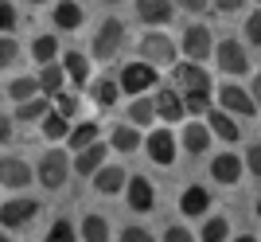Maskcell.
<instances>
[{
    "label": "cell",
    "instance_id": "30bf717a",
    "mask_svg": "<svg viewBox=\"0 0 261 242\" xmlns=\"http://www.w3.org/2000/svg\"><path fill=\"white\" fill-rule=\"evenodd\" d=\"M144 153L152 156L156 164H172V160H175V137L168 129H152V133H148V141H144Z\"/></svg>",
    "mask_w": 261,
    "mask_h": 242
},
{
    "label": "cell",
    "instance_id": "484cf974",
    "mask_svg": "<svg viewBox=\"0 0 261 242\" xmlns=\"http://www.w3.org/2000/svg\"><path fill=\"white\" fill-rule=\"evenodd\" d=\"M63 70H66V78H74V82H86V75H90L86 55H82V51H66V59H63Z\"/></svg>",
    "mask_w": 261,
    "mask_h": 242
},
{
    "label": "cell",
    "instance_id": "f35d334b",
    "mask_svg": "<svg viewBox=\"0 0 261 242\" xmlns=\"http://www.w3.org/2000/svg\"><path fill=\"white\" fill-rule=\"evenodd\" d=\"M121 242H156V238L144 231V227H125V231H121Z\"/></svg>",
    "mask_w": 261,
    "mask_h": 242
},
{
    "label": "cell",
    "instance_id": "7a4b0ae2",
    "mask_svg": "<svg viewBox=\"0 0 261 242\" xmlns=\"http://www.w3.org/2000/svg\"><path fill=\"white\" fill-rule=\"evenodd\" d=\"M66 176H70V160H66V153H63V149H51V153L39 160V184L55 191V187L66 184Z\"/></svg>",
    "mask_w": 261,
    "mask_h": 242
},
{
    "label": "cell",
    "instance_id": "bcb514c9",
    "mask_svg": "<svg viewBox=\"0 0 261 242\" xmlns=\"http://www.w3.org/2000/svg\"><path fill=\"white\" fill-rule=\"evenodd\" d=\"M8 137H12V121L0 113V141H8Z\"/></svg>",
    "mask_w": 261,
    "mask_h": 242
},
{
    "label": "cell",
    "instance_id": "7dc6e473",
    "mask_svg": "<svg viewBox=\"0 0 261 242\" xmlns=\"http://www.w3.org/2000/svg\"><path fill=\"white\" fill-rule=\"evenodd\" d=\"M234 242H257V238H253V234H238Z\"/></svg>",
    "mask_w": 261,
    "mask_h": 242
},
{
    "label": "cell",
    "instance_id": "e575fe53",
    "mask_svg": "<svg viewBox=\"0 0 261 242\" xmlns=\"http://www.w3.org/2000/svg\"><path fill=\"white\" fill-rule=\"evenodd\" d=\"M47 242H74V227L66 219H55L51 231H47Z\"/></svg>",
    "mask_w": 261,
    "mask_h": 242
},
{
    "label": "cell",
    "instance_id": "f907efd6",
    "mask_svg": "<svg viewBox=\"0 0 261 242\" xmlns=\"http://www.w3.org/2000/svg\"><path fill=\"white\" fill-rule=\"evenodd\" d=\"M257 215H261V199H257Z\"/></svg>",
    "mask_w": 261,
    "mask_h": 242
},
{
    "label": "cell",
    "instance_id": "ba28073f",
    "mask_svg": "<svg viewBox=\"0 0 261 242\" xmlns=\"http://www.w3.org/2000/svg\"><path fill=\"white\" fill-rule=\"evenodd\" d=\"M35 215H39V203H35V199H8V203L0 207V223H4V227H28Z\"/></svg>",
    "mask_w": 261,
    "mask_h": 242
},
{
    "label": "cell",
    "instance_id": "ac0fdd59",
    "mask_svg": "<svg viewBox=\"0 0 261 242\" xmlns=\"http://www.w3.org/2000/svg\"><path fill=\"white\" fill-rule=\"evenodd\" d=\"M55 23H59L63 32H78V28H82V8H78L74 0H59V4H55Z\"/></svg>",
    "mask_w": 261,
    "mask_h": 242
},
{
    "label": "cell",
    "instance_id": "9a60e30c",
    "mask_svg": "<svg viewBox=\"0 0 261 242\" xmlns=\"http://www.w3.org/2000/svg\"><path fill=\"white\" fill-rule=\"evenodd\" d=\"M152 203H156L152 184H148V180H141V176H133V180H129V207H133V211H152Z\"/></svg>",
    "mask_w": 261,
    "mask_h": 242
},
{
    "label": "cell",
    "instance_id": "5bb4252c",
    "mask_svg": "<svg viewBox=\"0 0 261 242\" xmlns=\"http://www.w3.org/2000/svg\"><path fill=\"white\" fill-rule=\"evenodd\" d=\"M211 176H215L218 184H238V176H242V160H238L234 153L215 156V160H211Z\"/></svg>",
    "mask_w": 261,
    "mask_h": 242
},
{
    "label": "cell",
    "instance_id": "d6a6232c",
    "mask_svg": "<svg viewBox=\"0 0 261 242\" xmlns=\"http://www.w3.org/2000/svg\"><path fill=\"white\" fill-rule=\"evenodd\" d=\"M226 238H230V223L222 219V215L207 219V227H203V242H226Z\"/></svg>",
    "mask_w": 261,
    "mask_h": 242
},
{
    "label": "cell",
    "instance_id": "74e56055",
    "mask_svg": "<svg viewBox=\"0 0 261 242\" xmlns=\"http://www.w3.org/2000/svg\"><path fill=\"white\" fill-rule=\"evenodd\" d=\"M12 28H16V8L8 0H0V32H12Z\"/></svg>",
    "mask_w": 261,
    "mask_h": 242
},
{
    "label": "cell",
    "instance_id": "f546056e",
    "mask_svg": "<svg viewBox=\"0 0 261 242\" xmlns=\"http://www.w3.org/2000/svg\"><path fill=\"white\" fill-rule=\"evenodd\" d=\"M32 55L39 59V63H55V55H59V39H55V35H39V39H35L32 43Z\"/></svg>",
    "mask_w": 261,
    "mask_h": 242
},
{
    "label": "cell",
    "instance_id": "c3c4849f",
    "mask_svg": "<svg viewBox=\"0 0 261 242\" xmlns=\"http://www.w3.org/2000/svg\"><path fill=\"white\" fill-rule=\"evenodd\" d=\"M0 242H12V238H8V234H0Z\"/></svg>",
    "mask_w": 261,
    "mask_h": 242
},
{
    "label": "cell",
    "instance_id": "d6986e66",
    "mask_svg": "<svg viewBox=\"0 0 261 242\" xmlns=\"http://www.w3.org/2000/svg\"><path fill=\"white\" fill-rule=\"evenodd\" d=\"M207 144H211V129L207 125H184V149L191 156L207 153Z\"/></svg>",
    "mask_w": 261,
    "mask_h": 242
},
{
    "label": "cell",
    "instance_id": "681fc988",
    "mask_svg": "<svg viewBox=\"0 0 261 242\" xmlns=\"http://www.w3.org/2000/svg\"><path fill=\"white\" fill-rule=\"evenodd\" d=\"M106 4H121V0H106Z\"/></svg>",
    "mask_w": 261,
    "mask_h": 242
},
{
    "label": "cell",
    "instance_id": "f6af8a7d",
    "mask_svg": "<svg viewBox=\"0 0 261 242\" xmlns=\"http://www.w3.org/2000/svg\"><path fill=\"white\" fill-rule=\"evenodd\" d=\"M250 98L257 102V110H261V75H253V86H250Z\"/></svg>",
    "mask_w": 261,
    "mask_h": 242
},
{
    "label": "cell",
    "instance_id": "603a6c76",
    "mask_svg": "<svg viewBox=\"0 0 261 242\" xmlns=\"http://www.w3.org/2000/svg\"><path fill=\"white\" fill-rule=\"evenodd\" d=\"M63 82H66V70L59 63H47L43 66V75H39V90H43V94H59V90H63Z\"/></svg>",
    "mask_w": 261,
    "mask_h": 242
},
{
    "label": "cell",
    "instance_id": "4316f807",
    "mask_svg": "<svg viewBox=\"0 0 261 242\" xmlns=\"http://www.w3.org/2000/svg\"><path fill=\"white\" fill-rule=\"evenodd\" d=\"M43 137H47V141H63V137H70V125H66V117H63V113H47V117H43Z\"/></svg>",
    "mask_w": 261,
    "mask_h": 242
},
{
    "label": "cell",
    "instance_id": "6da1fadb",
    "mask_svg": "<svg viewBox=\"0 0 261 242\" xmlns=\"http://www.w3.org/2000/svg\"><path fill=\"white\" fill-rule=\"evenodd\" d=\"M175 51H179V47H175L164 32H144L141 55H144L148 66H175Z\"/></svg>",
    "mask_w": 261,
    "mask_h": 242
},
{
    "label": "cell",
    "instance_id": "cb8c5ba5",
    "mask_svg": "<svg viewBox=\"0 0 261 242\" xmlns=\"http://www.w3.org/2000/svg\"><path fill=\"white\" fill-rule=\"evenodd\" d=\"M90 98L98 102V106H113V102L121 98V86L113 82V78H98V82L90 86Z\"/></svg>",
    "mask_w": 261,
    "mask_h": 242
},
{
    "label": "cell",
    "instance_id": "7bdbcfd3",
    "mask_svg": "<svg viewBox=\"0 0 261 242\" xmlns=\"http://www.w3.org/2000/svg\"><path fill=\"white\" fill-rule=\"evenodd\" d=\"M175 4H179L184 12H207L211 8V0H175Z\"/></svg>",
    "mask_w": 261,
    "mask_h": 242
},
{
    "label": "cell",
    "instance_id": "d590c367",
    "mask_svg": "<svg viewBox=\"0 0 261 242\" xmlns=\"http://www.w3.org/2000/svg\"><path fill=\"white\" fill-rule=\"evenodd\" d=\"M16 55H20V47H16V39H0V70L16 63Z\"/></svg>",
    "mask_w": 261,
    "mask_h": 242
},
{
    "label": "cell",
    "instance_id": "ee69618b",
    "mask_svg": "<svg viewBox=\"0 0 261 242\" xmlns=\"http://www.w3.org/2000/svg\"><path fill=\"white\" fill-rule=\"evenodd\" d=\"M246 0H215V8H222V12H238Z\"/></svg>",
    "mask_w": 261,
    "mask_h": 242
},
{
    "label": "cell",
    "instance_id": "7402d4cb",
    "mask_svg": "<svg viewBox=\"0 0 261 242\" xmlns=\"http://www.w3.org/2000/svg\"><path fill=\"white\" fill-rule=\"evenodd\" d=\"M109 149H121V153L141 149V133H137V125H117L113 137H109Z\"/></svg>",
    "mask_w": 261,
    "mask_h": 242
},
{
    "label": "cell",
    "instance_id": "3957f363",
    "mask_svg": "<svg viewBox=\"0 0 261 242\" xmlns=\"http://www.w3.org/2000/svg\"><path fill=\"white\" fill-rule=\"evenodd\" d=\"M121 39H125V23L121 20H101L98 35H94V59H113L121 51Z\"/></svg>",
    "mask_w": 261,
    "mask_h": 242
},
{
    "label": "cell",
    "instance_id": "7c38bea8",
    "mask_svg": "<svg viewBox=\"0 0 261 242\" xmlns=\"http://www.w3.org/2000/svg\"><path fill=\"white\" fill-rule=\"evenodd\" d=\"M152 106H156V117H164V121H179V117H184V98H179L172 86H160V90H156Z\"/></svg>",
    "mask_w": 261,
    "mask_h": 242
},
{
    "label": "cell",
    "instance_id": "d4e9b609",
    "mask_svg": "<svg viewBox=\"0 0 261 242\" xmlns=\"http://www.w3.org/2000/svg\"><path fill=\"white\" fill-rule=\"evenodd\" d=\"M82 238L86 242H109V223L101 215H86L82 219Z\"/></svg>",
    "mask_w": 261,
    "mask_h": 242
},
{
    "label": "cell",
    "instance_id": "60d3db41",
    "mask_svg": "<svg viewBox=\"0 0 261 242\" xmlns=\"http://www.w3.org/2000/svg\"><path fill=\"white\" fill-rule=\"evenodd\" d=\"M246 164H250V172L261 180V144H253L250 153H246Z\"/></svg>",
    "mask_w": 261,
    "mask_h": 242
},
{
    "label": "cell",
    "instance_id": "2e32d148",
    "mask_svg": "<svg viewBox=\"0 0 261 242\" xmlns=\"http://www.w3.org/2000/svg\"><path fill=\"white\" fill-rule=\"evenodd\" d=\"M106 153H109L106 144H98V141H94L90 149H82V153H78V160H74V172H78V176H94V172L101 168V160H106Z\"/></svg>",
    "mask_w": 261,
    "mask_h": 242
},
{
    "label": "cell",
    "instance_id": "1f68e13d",
    "mask_svg": "<svg viewBox=\"0 0 261 242\" xmlns=\"http://www.w3.org/2000/svg\"><path fill=\"white\" fill-rule=\"evenodd\" d=\"M211 129H215V137H222V141H238V125L230 121V113L211 110Z\"/></svg>",
    "mask_w": 261,
    "mask_h": 242
},
{
    "label": "cell",
    "instance_id": "5b68a950",
    "mask_svg": "<svg viewBox=\"0 0 261 242\" xmlns=\"http://www.w3.org/2000/svg\"><path fill=\"white\" fill-rule=\"evenodd\" d=\"M148 86H156V66L129 63L125 70H121V90H125V94H144Z\"/></svg>",
    "mask_w": 261,
    "mask_h": 242
},
{
    "label": "cell",
    "instance_id": "e0dca14e",
    "mask_svg": "<svg viewBox=\"0 0 261 242\" xmlns=\"http://www.w3.org/2000/svg\"><path fill=\"white\" fill-rule=\"evenodd\" d=\"M137 12H141L144 23H168L172 20V0H137Z\"/></svg>",
    "mask_w": 261,
    "mask_h": 242
},
{
    "label": "cell",
    "instance_id": "83f0119b",
    "mask_svg": "<svg viewBox=\"0 0 261 242\" xmlns=\"http://www.w3.org/2000/svg\"><path fill=\"white\" fill-rule=\"evenodd\" d=\"M152 117H156L152 98H137L129 106V125H152Z\"/></svg>",
    "mask_w": 261,
    "mask_h": 242
},
{
    "label": "cell",
    "instance_id": "8fae6325",
    "mask_svg": "<svg viewBox=\"0 0 261 242\" xmlns=\"http://www.w3.org/2000/svg\"><path fill=\"white\" fill-rule=\"evenodd\" d=\"M0 184L4 187H28L32 184V168L23 164L20 156H4L0 160Z\"/></svg>",
    "mask_w": 261,
    "mask_h": 242
},
{
    "label": "cell",
    "instance_id": "4fadbf2b",
    "mask_svg": "<svg viewBox=\"0 0 261 242\" xmlns=\"http://www.w3.org/2000/svg\"><path fill=\"white\" fill-rule=\"evenodd\" d=\"M90 180H94V187H98L101 196H117V191H121V184H125L129 176L121 172V164H101V168H98V172H94Z\"/></svg>",
    "mask_w": 261,
    "mask_h": 242
},
{
    "label": "cell",
    "instance_id": "8d00e7d4",
    "mask_svg": "<svg viewBox=\"0 0 261 242\" xmlns=\"http://www.w3.org/2000/svg\"><path fill=\"white\" fill-rule=\"evenodd\" d=\"M246 39H250L253 47H261V12H253L250 20H246Z\"/></svg>",
    "mask_w": 261,
    "mask_h": 242
},
{
    "label": "cell",
    "instance_id": "f1b7e54d",
    "mask_svg": "<svg viewBox=\"0 0 261 242\" xmlns=\"http://www.w3.org/2000/svg\"><path fill=\"white\" fill-rule=\"evenodd\" d=\"M8 94L16 102L35 98V94H39V78H28V75H23V78H12V82H8Z\"/></svg>",
    "mask_w": 261,
    "mask_h": 242
},
{
    "label": "cell",
    "instance_id": "8992f818",
    "mask_svg": "<svg viewBox=\"0 0 261 242\" xmlns=\"http://www.w3.org/2000/svg\"><path fill=\"white\" fill-rule=\"evenodd\" d=\"M218 102H222L226 113H238V117H253V113H257V102H253L242 86H234V82H226V86L218 90Z\"/></svg>",
    "mask_w": 261,
    "mask_h": 242
},
{
    "label": "cell",
    "instance_id": "4dcf8cb0",
    "mask_svg": "<svg viewBox=\"0 0 261 242\" xmlns=\"http://www.w3.org/2000/svg\"><path fill=\"white\" fill-rule=\"evenodd\" d=\"M98 141V121H86V125H78L74 133H70V149H90V144Z\"/></svg>",
    "mask_w": 261,
    "mask_h": 242
},
{
    "label": "cell",
    "instance_id": "9c48e42d",
    "mask_svg": "<svg viewBox=\"0 0 261 242\" xmlns=\"http://www.w3.org/2000/svg\"><path fill=\"white\" fill-rule=\"evenodd\" d=\"M184 55L191 59V63H203V59L211 55V32L207 23H191L184 32Z\"/></svg>",
    "mask_w": 261,
    "mask_h": 242
},
{
    "label": "cell",
    "instance_id": "52a82bcc",
    "mask_svg": "<svg viewBox=\"0 0 261 242\" xmlns=\"http://www.w3.org/2000/svg\"><path fill=\"white\" fill-rule=\"evenodd\" d=\"M172 78H175V86H184V94H191V90H211V78H207V70L199 63H175L172 66Z\"/></svg>",
    "mask_w": 261,
    "mask_h": 242
},
{
    "label": "cell",
    "instance_id": "b9f144b4",
    "mask_svg": "<svg viewBox=\"0 0 261 242\" xmlns=\"http://www.w3.org/2000/svg\"><path fill=\"white\" fill-rule=\"evenodd\" d=\"M164 242H195L191 234L184 231V227H168V234H164Z\"/></svg>",
    "mask_w": 261,
    "mask_h": 242
},
{
    "label": "cell",
    "instance_id": "44dd1931",
    "mask_svg": "<svg viewBox=\"0 0 261 242\" xmlns=\"http://www.w3.org/2000/svg\"><path fill=\"white\" fill-rule=\"evenodd\" d=\"M47 113H51V102L39 98V94L28 98V102H16V117L20 121H39V117H47Z\"/></svg>",
    "mask_w": 261,
    "mask_h": 242
},
{
    "label": "cell",
    "instance_id": "ab89813d",
    "mask_svg": "<svg viewBox=\"0 0 261 242\" xmlns=\"http://www.w3.org/2000/svg\"><path fill=\"white\" fill-rule=\"evenodd\" d=\"M78 110V102L74 98H66V94H55V113H63V117H74Z\"/></svg>",
    "mask_w": 261,
    "mask_h": 242
},
{
    "label": "cell",
    "instance_id": "277c9868",
    "mask_svg": "<svg viewBox=\"0 0 261 242\" xmlns=\"http://www.w3.org/2000/svg\"><path fill=\"white\" fill-rule=\"evenodd\" d=\"M215 59L226 75H246V70H250V55H246V47H242L238 39H222V43L215 47Z\"/></svg>",
    "mask_w": 261,
    "mask_h": 242
},
{
    "label": "cell",
    "instance_id": "836d02e7",
    "mask_svg": "<svg viewBox=\"0 0 261 242\" xmlns=\"http://www.w3.org/2000/svg\"><path fill=\"white\" fill-rule=\"evenodd\" d=\"M211 110V90H191L184 94V113H207Z\"/></svg>",
    "mask_w": 261,
    "mask_h": 242
},
{
    "label": "cell",
    "instance_id": "ffe728a7",
    "mask_svg": "<svg viewBox=\"0 0 261 242\" xmlns=\"http://www.w3.org/2000/svg\"><path fill=\"white\" fill-rule=\"evenodd\" d=\"M207 203H211L207 187H187L184 196H179V211H184V215H203Z\"/></svg>",
    "mask_w": 261,
    "mask_h": 242
},
{
    "label": "cell",
    "instance_id": "816d5d0a",
    "mask_svg": "<svg viewBox=\"0 0 261 242\" xmlns=\"http://www.w3.org/2000/svg\"><path fill=\"white\" fill-rule=\"evenodd\" d=\"M32 4H43V0H32Z\"/></svg>",
    "mask_w": 261,
    "mask_h": 242
}]
</instances>
